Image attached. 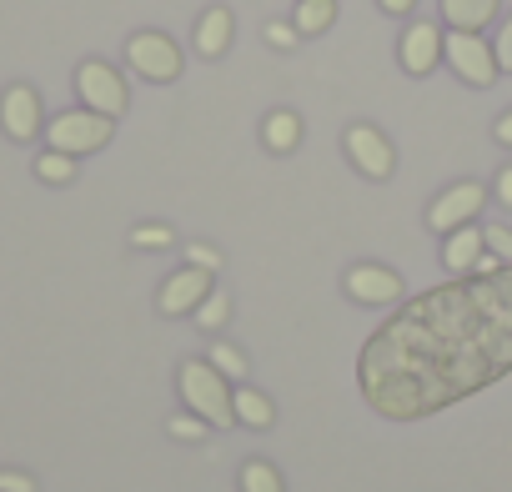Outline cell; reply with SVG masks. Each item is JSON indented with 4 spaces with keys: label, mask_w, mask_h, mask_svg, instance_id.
I'll return each instance as SVG.
<instances>
[{
    "label": "cell",
    "mask_w": 512,
    "mask_h": 492,
    "mask_svg": "<svg viewBox=\"0 0 512 492\" xmlns=\"http://www.w3.org/2000/svg\"><path fill=\"white\" fill-rule=\"evenodd\" d=\"M186 262L201 267V272H221V252H216V246H206V241H191L186 246Z\"/></svg>",
    "instance_id": "obj_26"
},
{
    "label": "cell",
    "mask_w": 512,
    "mask_h": 492,
    "mask_svg": "<svg viewBox=\"0 0 512 492\" xmlns=\"http://www.w3.org/2000/svg\"><path fill=\"white\" fill-rule=\"evenodd\" d=\"M176 392L186 402L191 417H201L206 427H231L236 412H231V382L206 362V357H191L176 367Z\"/></svg>",
    "instance_id": "obj_1"
},
{
    "label": "cell",
    "mask_w": 512,
    "mask_h": 492,
    "mask_svg": "<svg viewBox=\"0 0 512 492\" xmlns=\"http://www.w3.org/2000/svg\"><path fill=\"white\" fill-rule=\"evenodd\" d=\"M442 61H447V71L462 81V86H472V91H487L502 71H497V56H492V41H482L477 31H447L442 36Z\"/></svg>",
    "instance_id": "obj_4"
},
{
    "label": "cell",
    "mask_w": 512,
    "mask_h": 492,
    "mask_svg": "<svg viewBox=\"0 0 512 492\" xmlns=\"http://www.w3.org/2000/svg\"><path fill=\"white\" fill-rule=\"evenodd\" d=\"M437 11H442V26L447 31H487L502 11V0H437Z\"/></svg>",
    "instance_id": "obj_14"
},
{
    "label": "cell",
    "mask_w": 512,
    "mask_h": 492,
    "mask_svg": "<svg viewBox=\"0 0 512 492\" xmlns=\"http://www.w3.org/2000/svg\"><path fill=\"white\" fill-rule=\"evenodd\" d=\"M131 246H141V252H166V246H176V231L166 221H141V226H131Z\"/></svg>",
    "instance_id": "obj_21"
},
{
    "label": "cell",
    "mask_w": 512,
    "mask_h": 492,
    "mask_svg": "<svg viewBox=\"0 0 512 492\" xmlns=\"http://www.w3.org/2000/svg\"><path fill=\"white\" fill-rule=\"evenodd\" d=\"M262 146H267L272 156H292V151L302 146V116H297V111H267V121H262Z\"/></svg>",
    "instance_id": "obj_16"
},
{
    "label": "cell",
    "mask_w": 512,
    "mask_h": 492,
    "mask_svg": "<svg viewBox=\"0 0 512 492\" xmlns=\"http://www.w3.org/2000/svg\"><path fill=\"white\" fill-rule=\"evenodd\" d=\"M442 26H432V21H412L407 31H402V41H397V61H402V71L407 76H432V66H442Z\"/></svg>",
    "instance_id": "obj_11"
},
{
    "label": "cell",
    "mask_w": 512,
    "mask_h": 492,
    "mask_svg": "<svg viewBox=\"0 0 512 492\" xmlns=\"http://www.w3.org/2000/svg\"><path fill=\"white\" fill-rule=\"evenodd\" d=\"M342 292H347L352 302H362V307H397L407 287H402V277H397L392 267H382V262H357V267H347Z\"/></svg>",
    "instance_id": "obj_10"
},
{
    "label": "cell",
    "mask_w": 512,
    "mask_h": 492,
    "mask_svg": "<svg viewBox=\"0 0 512 492\" xmlns=\"http://www.w3.org/2000/svg\"><path fill=\"white\" fill-rule=\"evenodd\" d=\"M492 56H497V71L512 76V16L502 21V31H497V41H492Z\"/></svg>",
    "instance_id": "obj_27"
},
{
    "label": "cell",
    "mask_w": 512,
    "mask_h": 492,
    "mask_svg": "<svg viewBox=\"0 0 512 492\" xmlns=\"http://www.w3.org/2000/svg\"><path fill=\"white\" fill-rule=\"evenodd\" d=\"M0 131H6L11 141H21V146L46 136V111H41L36 86H26V81L6 86V96H0Z\"/></svg>",
    "instance_id": "obj_8"
},
{
    "label": "cell",
    "mask_w": 512,
    "mask_h": 492,
    "mask_svg": "<svg viewBox=\"0 0 512 492\" xmlns=\"http://www.w3.org/2000/svg\"><path fill=\"white\" fill-rule=\"evenodd\" d=\"M231 412H236V422H241V427H251V432H267V427L277 422L272 397H267V392H256V387H246V382H236V387H231Z\"/></svg>",
    "instance_id": "obj_15"
},
{
    "label": "cell",
    "mask_w": 512,
    "mask_h": 492,
    "mask_svg": "<svg viewBox=\"0 0 512 492\" xmlns=\"http://www.w3.org/2000/svg\"><path fill=\"white\" fill-rule=\"evenodd\" d=\"M342 151H347V161H352L367 181H387V176L397 171V151H392V141H387L372 121H352V126L342 131Z\"/></svg>",
    "instance_id": "obj_6"
},
{
    "label": "cell",
    "mask_w": 512,
    "mask_h": 492,
    "mask_svg": "<svg viewBox=\"0 0 512 492\" xmlns=\"http://www.w3.org/2000/svg\"><path fill=\"white\" fill-rule=\"evenodd\" d=\"M292 26L297 36H327L337 26V0H297V11H292Z\"/></svg>",
    "instance_id": "obj_17"
},
{
    "label": "cell",
    "mask_w": 512,
    "mask_h": 492,
    "mask_svg": "<svg viewBox=\"0 0 512 492\" xmlns=\"http://www.w3.org/2000/svg\"><path fill=\"white\" fill-rule=\"evenodd\" d=\"M492 196H497V201L512 211V166H502V171H497V181H492Z\"/></svg>",
    "instance_id": "obj_29"
},
{
    "label": "cell",
    "mask_w": 512,
    "mask_h": 492,
    "mask_svg": "<svg viewBox=\"0 0 512 492\" xmlns=\"http://www.w3.org/2000/svg\"><path fill=\"white\" fill-rule=\"evenodd\" d=\"M191 322H196L201 332H221V327L231 322V292H211V297L191 312Z\"/></svg>",
    "instance_id": "obj_20"
},
{
    "label": "cell",
    "mask_w": 512,
    "mask_h": 492,
    "mask_svg": "<svg viewBox=\"0 0 512 492\" xmlns=\"http://www.w3.org/2000/svg\"><path fill=\"white\" fill-rule=\"evenodd\" d=\"M241 492H287V487L267 457H251V462H241Z\"/></svg>",
    "instance_id": "obj_18"
},
{
    "label": "cell",
    "mask_w": 512,
    "mask_h": 492,
    "mask_svg": "<svg viewBox=\"0 0 512 492\" xmlns=\"http://www.w3.org/2000/svg\"><path fill=\"white\" fill-rule=\"evenodd\" d=\"M206 362H211L226 382H241V377H246V352L231 347V342H211V357H206Z\"/></svg>",
    "instance_id": "obj_22"
},
{
    "label": "cell",
    "mask_w": 512,
    "mask_h": 492,
    "mask_svg": "<svg viewBox=\"0 0 512 492\" xmlns=\"http://www.w3.org/2000/svg\"><path fill=\"white\" fill-rule=\"evenodd\" d=\"M76 96H81L86 111H101V116H111V121H121V116L131 111V86H126V76H121L111 61H101V56H91V61L76 66Z\"/></svg>",
    "instance_id": "obj_3"
},
{
    "label": "cell",
    "mask_w": 512,
    "mask_h": 492,
    "mask_svg": "<svg viewBox=\"0 0 512 492\" xmlns=\"http://www.w3.org/2000/svg\"><path fill=\"white\" fill-rule=\"evenodd\" d=\"M482 241H487V252H492L497 262H512V231H507V226H497V221L482 226Z\"/></svg>",
    "instance_id": "obj_25"
},
{
    "label": "cell",
    "mask_w": 512,
    "mask_h": 492,
    "mask_svg": "<svg viewBox=\"0 0 512 492\" xmlns=\"http://www.w3.org/2000/svg\"><path fill=\"white\" fill-rule=\"evenodd\" d=\"M377 6H382L387 16H412V11H417V0H377Z\"/></svg>",
    "instance_id": "obj_31"
},
{
    "label": "cell",
    "mask_w": 512,
    "mask_h": 492,
    "mask_svg": "<svg viewBox=\"0 0 512 492\" xmlns=\"http://www.w3.org/2000/svg\"><path fill=\"white\" fill-rule=\"evenodd\" d=\"M482 252H487V241H482V226H477V221L442 236V267H447L452 277H472V267H477Z\"/></svg>",
    "instance_id": "obj_13"
},
{
    "label": "cell",
    "mask_w": 512,
    "mask_h": 492,
    "mask_svg": "<svg viewBox=\"0 0 512 492\" xmlns=\"http://www.w3.org/2000/svg\"><path fill=\"white\" fill-rule=\"evenodd\" d=\"M0 492H36V477L16 472V467H0Z\"/></svg>",
    "instance_id": "obj_28"
},
{
    "label": "cell",
    "mask_w": 512,
    "mask_h": 492,
    "mask_svg": "<svg viewBox=\"0 0 512 492\" xmlns=\"http://www.w3.org/2000/svg\"><path fill=\"white\" fill-rule=\"evenodd\" d=\"M492 136H497V141H502V146L512 151V111H502V116H497V126H492Z\"/></svg>",
    "instance_id": "obj_30"
},
{
    "label": "cell",
    "mask_w": 512,
    "mask_h": 492,
    "mask_svg": "<svg viewBox=\"0 0 512 492\" xmlns=\"http://www.w3.org/2000/svg\"><path fill=\"white\" fill-rule=\"evenodd\" d=\"M166 432H171L176 442H201L211 427H206L201 417H191V412H186V417H171V422H166Z\"/></svg>",
    "instance_id": "obj_24"
},
{
    "label": "cell",
    "mask_w": 512,
    "mask_h": 492,
    "mask_svg": "<svg viewBox=\"0 0 512 492\" xmlns=\"http://www.w3.org/2000/svg\"><path fill=\"white\" fill-rule=\"evenodd\" d=\"M216 292V272H201V267H181V272H171L166 282H161V292H156V312L161 317H191L206 297Z\"/></svg>",
    "instance_id": "obj_9"
},
{
    "label": "cell",
    "mask_w": 512,
    "mask_h": 492,
    "mask_svg": "<svg viewBox=\"0 0 512 492\" xmlns=\"http://www.w3.org/2000/svg\"><path fill=\"white\" fill-rule=\"evenodd\" d=\"M482 206H487V186H477V181H452L432 206H427V231H457V226H472L477 216H482Z\"/></svg>",
    "instance_id": "obj_7"
},
{
    "label": "cell",
    "mask_w": 512,
    "mask_h": 492,
    "mask_svg": "<svg viewBox=\"0 0 512 492\" xmlns=\"http://www.w3.org/2000/svg\"><path fill=\"white\" fill-rule=\"evenodd\" d=\"M231 36H236V16H231L226 6H211V11L196 21V31H191V51H196L201 61H221V56L231 51Z\"/></svg>",
    "instance_id": "obj_12"
},
{
    "label": "cell",
    "mask_w": 512,
    "mask_h": 492,
    "mask_svg": "<svg viewBox=\"0 0 512 492\" xmlns=\"http://www.w3.org/2000/svg\"><path fill=\"white\" fill-rule=\"evenodd\" d=\"M36 176H41L46 186H71V181H76V156L46 146V151L36 156Z\"/></svg>",
    "instance_id": "obj_19"
},
{
    "label": "cell",
    "mask_w": 512,
    "mask_h": 492,
    "mask_svg": "<svg viewBox=\"0 0 512 492\" xmlns=\"http://www.w3.org/2000/svg\"><path fill=\"white\" fill-rule=\"evenodd\" d=\"M111 136H116V121L101 116V111H86V106L61 111V116H51V126H46V146H51V151H66V156H76V161L106 151Z\"/></svg>",
    "instance_id": "obj_2"
},
{
    "label": "cell",
    "mask_w": 512,
    "mask_h": 492,
    "mask_svg": "<svg viewBox=\"0 0 512 492\" xmlns=\"http://www.w3.org/2000/svg\"><path fill=\"white\" fill-rule=\"evenodd\" d=\"M267 46H277V51H297L302 46V36H297V26L292 21H267Z\"/></svg>",
    "instance_id": "obj_23"
},
{
    "label": "cell",
    "mask_w": 512,
    "mask_h": 492,
    "mask_svg": "<svg viewBox=\"0 0 512 492\" xmlns=\"http://www.w3.org/2000/svg\"><path fill=\"white\" fill-rule=\"evenodd\" d=\"M126 66H131L141 81H151V86H171V81L186 71V56H181V46H176L166 31H136V36L126 41Z\"/></svg>",
    "instance_id": "obj_5"
}]
</instances>
